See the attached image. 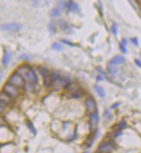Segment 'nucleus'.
Here are the masks:
<instances>
[{"mask_svg":"<svg viewBox=\"0 0 141 153\" xmlns=\"http://www.w3.org/2000/svg\"><path fill=\"white\" fill-rule=\"evenodd\" d=\"M134 62H135V64H136L137 66H139L140 68H141V60H140V59H135Z\"/></svg>","mask_w":141,"mask_h":153,"instance_id":"obj_30","label":"nucleus"},{"mask_svg":"<svg viewBox=\"0 0 141 153\" xmlns=\"http://www.w3.org/2000/svg\"><path fill=\"white\" fill-rule=\"evenodd\" d=\"M125 62V58L124 56H120V55H118V56H115V57H114L110 61H109V64L110 65H115V66H117V65H122V64H124Z\"/></svg>","mask_w":141,"mask_h":153,"instance_id":"obj_11","label":"nucleus"},{"mask_svg":"<svg viewBox=\"0 0 141 153\" xmlns=\"http://www.w3.org/2000/svg\"><path fill=\"white\" fill-rule=\"evenodd\" d=\"M96 153H100V152H96Z\"/></svg>","mask_w":141,"mask_h":153,"instance_id":"obj_38","label":"nucleus"},{"mask_svg":"<svg viewBox=\"0 0 141 153\" xmlns=\"http://www.w3.org/2000/svg\"><path fill=\"white\" fill-rule=\"evenodd\" d=\"M61 74L58 71H53L50 72V80H51V87L53 89H58L59 82L61 79Z\"/></svg>","mask_w":141,"mask_h":153,"instance_id":"obj_7","label":"nucleus"},{"mask_svg":"<svg viewBox=\"0 0 141 153\" xmlns=\"http://www.w3.org/2000/svg\"><path fill=\"white\" fill-rule=\"evenodd\" d=\"M51 47H52L53 50H56V51H61L62 49V46L61 45L60 43H58V42L53 43L52 46H51Z\"/></svg>","mask_w":141,"mask_h":153,"instance_id":"obj_25","label":"nucleus"},{"mask_svg":"<svg viewBox=\"0 0 141 153\" xmlns=\"http://www.w3.org/2000/svg\"><path fill=\"white\" fill-rule=\"evenodd\" d=\"M59 27H60V29L63 32L68 33V34L72 33V31H73L71 26H70L68 23H67V22H65V21H63V20L59 21Z\"/></svg>","mask_w":141,"mask_h":153,"instance_id":"obj_12","label":"nucleus"},{"mask_svg":"<svg viewBox=\"0 0 141 153\" xmlns=\"http://www.w3.org/2000/svg\"><path fill=\"white\" fill-rule=\"evenodd\" d=\"M126 45H127V40L126 39H122V40L120 43V49L123 54H126L127 50H126Z\"/></svg>","mask_w":141,"mask_h":153,"instance_id":"obj_20","label":"nucleus"},{"mask_svg":"<svg viewBox=\"0 0 141 153\" xmlns=\"http://www.w3.org/2000/svg\"><path fill=\"white\" fill-rule=\"evenodd\" d=\"M26 124H27V127H29V129L32 132V133H34V134H36V129H35V127H34V126H33V124L30 121V120H27V122H26Z\"/></svg>","mask_w":141,"mask_h":153,"instance_id":"obj_26","label":"nucleus"},{"mask_svg":"<svg viewBox=\"0 0 141 153\" xmlns=\"http://www.w3.org/2000/svg\"><path fill=\"white\" fill-rule=\"evenodd\" d=\"M126 127H127L126 122L124 121V120H121V121H120L119 123H117V124L114 127V128L115 130H121V131H123L125 128H126Z\"/></svg>","mask_w":141,"mask_h":153,"instance_id":"obj_18","label":"nucleus"},{"mask_svg":"<svg viewBox=\"0 0 141 153\" xmlns=\"http://www.w3.org/2000/svg\"><path fill=\"white\" fill-rule=\"evenodd\" d=\"M11 54L8 51H4V53L3 54V57H2V64L4 65H8L9 62L11 61Z\"/></svg>","mask_w":141,"mask_h":153,"instance_id":"obj_15","label":"nucleus"},{"mask_svg":"<svg viewBox=\"0 0 141 153\" xmlns=\"http://www.w3.org/2000/svg\"><path fill=\"white\" fill-rule=\"evenodd\" d=\"M65 9H68V10L73 12V13H78L79 10H80V7L79 5L74 2L73 0H68V1H66L65 3Z\"/></svg>","mask_w":141,"mask_h":153,"instance_id":"obj_9","label":"nucleus"},{"mask_svg":"<svg viewBox=\"0 0 141 153\" xmlns=\"http://www.w3.org/2000/svg\"><path fill=\"white\" fill-rule=\"evenodd\" d=\"M39 2H40V0H31V3L34 6H37L39 3Z\"/></svg>","mask_w":141,"mask_h":153,"instance_id":"obj_33","label":"nucleus"},{"mask_svg":"<svg viewBox=\"0 0 141 153\" xmlns=\"http://www.w3.org/2000/svg\"><path fill=\"white\" fill-rule=\"evenodd\" d=\"M3 91H4L6 94H8L12 99H16L20 96V89L14 86L13 84L10 83L9 82H6L3 86Z\"/></svg>","mask_w":141,"mask_h":153,"instance_id":"obj_1","label":"nucleus"},{"mask_svg":"<svg viewBox=\"0 0 141 153\" xmlns=\"http://www.w3.org/2000/svg\"><path fill=\"white\" fill-rule=\"evenodd\" d=\"M82 94H81V89H78L76 90H74L72 92H69V96L70 98L72 99H75V100H79L82 97Z\"/></svg>","mask_w":141,"mask_h":153,"instance_id":"obj_16","label":"nucleus"},{"mask_svg":"<svg viewBox=\"0 0 141 153\" xmlns=\"http://www.w3.org/2000/svg\"><path fill=\"white\" fill-rule=\"evenodd\" d=\"M25 78L29 81V83H33L35 85L38 84V76L37 75L36 71L33 68H31V67L29 68V70H28V72L26 73Z\"/></svg>","mask_w":141,"mask_h":153,"instance_id":"obj_8","label":"nucleus"},{"mask_svg":"<svg viewBox=\"0 0 141 153\" xmlns=\"http://www.w3.org/2000/svg\"><path fill=\"white\" fill-rule=\"evenodd\" d=\"M109 117H111V112H110L109 110H106V111L104 112V118L108 119Z\"/></svg>","mask_w":141,"mask_h":153,"instance_id":"obj_28","label":"nucleus"},{"mask_svg":"<svg viewBox=\"0 0 141 153\" xmlns=\"http://www.w3.org/2000/svg\"><path fill=\"white\" fill-rule=\"evenodd\" d=\"M12 98L11 96H9L8 94H6L4 91L1 90L0 91V102H3L8 106H10L12 102Z\"/></svg>","mask_w":141,"mask_h":153,"instance_id":"obj_10","label":"nucleus"},{"mask_svg":"<svg viewBox=\"0 0 141 153\" xmlns=\"http://www.w3.org/2000/svg\"><path fill=\"white\" fill-rule=\"evenodd\" d=\"M49 30H50V32L53 33V34H55V33L56 32V25H55L54 22H51L49 23Z\"/></svg>","mask_w":141,"mask_h":153,"instance_id":"obj_27","label":"nucleus"},{"mask_svg":"<svg viewBox=\"0 0 141 153\" xmlns=\"http://www.w3.org/2000/svg\"><path fill=\"white\" fill-rule=\"evenodd\" d=\"M29 66L27 65H22L20 66H18L16 70V72L18 73L19 75H21L22 76H23L25 78V76H26V73L29 70Z\"/></svg>","mask_w":141,"mask_h":153,"instance_id":"obj_13","label":"nucleus"},{"mask_svg":"<svg viewBox=\"0 0 141 153\" xmlns=\"http://www.w3.org/2000/svg\"><path fill=\"white\" fill-rule=\"evenodd\" d=\"M114 104H115V105H114V106L112 107V108H117V107L120 105V103H114Z\"/></svg>","mask_w":141,"mask_h":153,"instance_id":"obj_35","label":"nucleus"},{"mask_svg":"<svg viewBox=\"0 0 141 153\" xmlns=\"http://www.w3.org/2000/svg\"><path fill=\"white\" fill-rule=\"evenodd\" d=\"M23 29V25L18 22H10L4 23L0 26V29L6 32H18Z\"/></svg>","mask_w":141,"mask_h":153,"instance_id":"obj_5","label":"nucleus"},{"mask_svg":"<svg viewBox=\"0 0 141 153\" xmlns=\"http://www.w3.org/2000/svg\"><path fill=\"white\" fill-rule=\"evenodd\" d=\"M88 120H89V128L91 132H94L96 130V127L98 126L100 118H99V114L98 112H94L93 114L88 115Z\"/></svg>","mask_w":141,"mask_h":153,"instance_id":"obj_6","label":"nucleus"},{"mask_svg":"<svg viewBox=\"0 0 141 153\" xmlns=\"http://www.w3.org/2000/svg\"><path fill=\"white\" fill-rule=\"evenodd\" d=\"M85 108H86V112L87 113V115L93 114L94 112L97 111V104H96V101L95 99L91 96H87L85 98Z\"/></svg>","mask_w":141,"mask_h":153,"instance_id":"obj_3","label":"nucleus"},{"mask_svg":"<svg viewBox=\"0 0 141 153\" xmlns=\"http://www.w3.org/2000/svg\"><path fill=\"white\" fill-rule=\"evenodd\" d=\"M114 149V143L113 140L106 139L102 141L101 144L98 145L97 152L100 153H110Z\"/></svg>","mask_w":141,"mask_h":153,"instance_id":"obj_4","label":"nucleus"},{"mask_svg":"<svg viewBox=\"0 0 141 153\" xmlns=\"http://www.w3.org/2000/svg\"><path fill=\"white\" fill-rule=\"evenodd\" d=\"M8 82L11 84H13L14 86L18 87V88H23V86L25 85V79L23 76L19 75L18 73H17L16 72H13L11 76L8 78Z\"/></svg>","mask_w":141,"mask_h":153,"instance_id":"obj_2","label":"nucleus"},{"mask_svg":"<svg viewBox=\"0 0 141 153\" xmlns=\"http://www.w3.org/2000/svg\"><path fill=\"white\" fill-rule=\"evenodd\" d=\"M121 135H122V131L121 130H114V131H112V132H110L109 134H107V138H108V139L114 141L116 138H120Z\"/></svg>","mask_w":141,"mask_h":153,"instance_id":"obj_14","label":"nucleus"},{"mask_svg":"<svg viewBox=\"0 0 141 153\" xmlns=\"http://www.w3.org/2000/svg\"><path fill=\"white\" fill-rule=\"evenodd\" d=\"M61 9L60 7H56V8L52 9L51 11H50V15H51V17H59L61 15Z\"/></svg>","mask_w":141,"mask_h":153,"instance_id":"obj_21","label":"nucleus"},{"mask_svg":"<svg viewBox=\"0 0 141 153\" xmlns=\"http://www.w3.org/2000/svg\"><path fill=\"white\" fill-rule=\"evenodd\" d=\"M4 125V119L2 115H0V127H3Z\"/></svg>","mask_w":141,"mask_h":153,"instance_id":"obj_31","label":"nucleus"},{"mask_svg":"<svg viewBox=\"0 0 141 153\" xmlns=\"http://www.w3.org/2000/svg\"><path fill=\"white\" fill-rule=\"evenodd\" d=\"M9 106L3 103V102H0V115H3L4 114H5V112L7 111V108Z\"/></svg>","mask_w":141,"mask_h":153,"instance_id":"obj_24","label":"nucleus"},{"mask_svg":"<svg viewBox=\"0 0 141 153\" xmlns=\"http://www.w3.org/2000/svg\"><path fill=\"white\" fill-rule=\"evenodd\" d=\"M118 30H119L118 29V25L116 23H113L112 26H111V32L114 36H116L118 35Z\"/></svg>","mask_w":141,"mask_h":153,"instance_id":"obj_23","label":"nucleus"},{"mask_svg":"<svg viewBox=\"0 0 141 153\" xmlns=\"http://www.w3.org/2000/svg\"><path fill=\"white\" fill-rule=\"evenodd\" d=\"M131 41L133 42V44H134L135 46H139V40L137 38H132Z\"/></svg>","mask_w":141,"mask_h":153,"instance_id":"obj_29","label":"nucleus"},{"mask_svg":"<svg viewBox=\"0 0 141 153\" xmlns=\"http://www.w3.org/2000/svg\"><path fill=\"white\" fill-rule=\"evenodd\" d=\"M62 42L64 43V44H68V46H70V47H74L75 45L74 44H72V43H70L69 41H68V40H62Z\"/></svg>","mask_w":141,"mask_h":153,"instance_id":"obj_32","label":"nucleus"},{"mask_svg":"<svg viewBox=\"0 0 141 153\" xmlns=\"http://www.w3.org/2000/svg\"><path fill=\"white\" fill-rule=\"evenodd\" d=\"M138 2H139V3H140L141 4V0H138Z\"/></svg>","mask_w":141,"mask_h":153,"instance_id":"obj_36","label":"nucleus"},{"mask_svg":"<svg viewBox=\"0 0 141 153\" xmlns=\"http://www.w3.org/2000/svg\"><path fill=\"white\" fill-rule=\"evenodd\" d=\"M83 153H89V152H84Z\"/></svg>","mask_w":141,"mask_h":153,"instance_id":"obj_37","label":"nucleus"},{"mask_svg":"<svg viewBox=\"0 0 141 153\" xmlns=\"http://www.w3.org/2000/svg\"><path fill=\"white\" fill-rule=\"evenodd\" d=\"M94 89H95V91L97 92V94L101 96V97L104 98V97L106 96V92H105L104 89H103L101 86H100V85H94Z\"/></svg>","mask_w":141,"mask_h":153,"instance_id":"obj_19","label":"nucleus"},{"mask_svg":"<svg viewBox=\"0 0 141 153\" xmlns=\"http://www.w3.org/2000/svg\"><path fill=\"white\" fill-rule=\"evenodd\" d=\"M37 71H38V72L40 73V75L42 77L50 75V72L49 71V69L44 67V66H38L37 67Z\"/></svg>","mask_w":141,"mask_h":153,"instance_id":"obj_17","label":"nucleus"},{"mask_svg":"<svg viewBox=\"0 0 141 153\" xmlns=\"http://www.w3.org/2000/svg\"><path fill=\"white\" fill-rule=\"evenodd\" d=\"M108 72H109V73H110L111 75L115 76V75L118 73V69L116 68L115 65H112L109 64V66H108Z\"/></svg>","mask_w":141,"mask_h":153,"instance_id":"obj_22","label":"nucleus"},{"mask_svg":"<svg viewBox=\"0 0 141 153\" xmlns=\"http://www.w3.org/2000/svg\"><path fill=\"white\" fill-rule=\"evenodd\" d=\"M97 80H98V81H102V80H104V75H98V76H97Z\"/></svg>","mask_w":141,"mask_h":153,"instance_id":"obj_34","label":"nucleus"}]
</instances>
